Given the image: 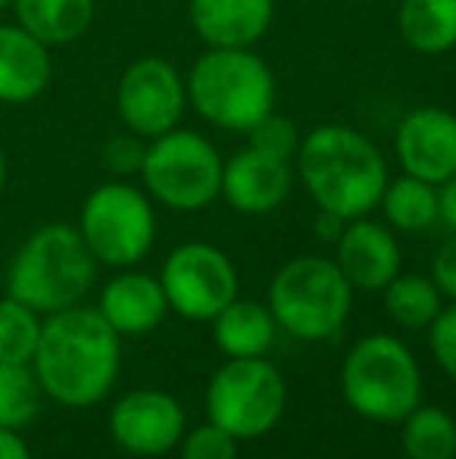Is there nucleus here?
Segmentation results:
<instances>
[{"instance_id": "obj_33", "label": "nucleus", "mask_w": 456, "mask_h": 459, "mask_svg": "<svg viewBox=\"0 0 456 459\" xmlns=\"http://www.w3.org/2000/svg\"><path fill=\"white\" fill-rule=\"evenodd\" d=\"M0 459H31L29 447L16 435V429H0Z\"/></svg>"}, {"instance_id": "obj_15", "label": "nucleus", "mask_w": 456, "mask_h": 459, "mask_svg": "<svg viewBox=\"0 0 456 459\" xmlns=\"http://www.w3.org/2000/svg\"><path fill=\"white\" fill-rule=\"evenodd\" d=\"M335 247V263L353 290H384L400 275V244L394 231L382 222H372L366 216L350 219Z\"/></svg>"}, {"instance_id": "obj_36", "label": "nucleus", "mask_w": 456, "mask_h": 459, "mask_svg": "<svg viewBox=\"0 0 456 459\" xmlns=\"http://www.w3.org/2000/svg\"><path fill=\"white\" fill-rule=\"evenodd\" d=\"M6 10H13V0H0V13H6Z\"/></svg>"}, {"instance_id": "obj_20", "label": "nucleus", "mask_w": 456, "mask_h": 459, "mask_svg": "<svg viewBox=\"0 0 456 459\" xmlns=\"http://www.w3.org/2000/svg\"><path fill=\"white\" fill-rule=\"evenodd\" d=\"M275 319L269 307L254 300H231L213 319V338L228 359H254L266 357L275 341Z\"/></svg>"}, {"instance_id": "obj_9", "label": "nucleus", "mask_w": 456, "mask_h": 459, "mask_svg": "<svg viewBox=\"0 0 456 459\" xmlns=\"http://www.w3.org/2000/svg\"><path fill=\"white\" fill-rule=\"evenodd\" d=\"M288 406V385L266 357L228 359L210 378L207 416L237 441H250L279 425Z\"/></svg>"}, {"instance_id": "obj_32", "label": "nucleus", "mask_w": 456, "mask_h": 459, "mask_svg": "<svg viewBox=\"0 0 456 459\" xmlns=\"http://www.w3.org/2000/svg\"><path fill=\"white\" fill-rule=\"evenodd\" d=\"M438 222L456 231V176L438 185Z\"/></svg>"}, {"instance_id": "obj_35", "label": "nucleus", "mask_w": 456, "mask_h": 459, "mask_svg": "<svg viewBox=\"0 0 456 459\" xmlns=\"http://www.w3.org/2000/svg\"><path fill=\"white\" fill-rule=\"evenodd\" d=\"M6 176H10V169H6V153H4V147H0V194H4V187H6Z\"/></svg>"}, {"instance_id": "obj_21", "label": "nucleus", "mask_w": 456, "mask_h": 459, "mask_svg": "<svg viewBox=\"0 0 456 459\" xmlns=\"http://www.w3.org/2000/svg\"><path fill=\"white\" fill-rule=\"evenodd\" d=\"M397 31L416 54H447L456 48V0H400Z\"/></svg>"}, {"instance_id": "obj_18", "label": "nucleus", "mask_w": 456, "mask_h": 459, "mask_svg": "<svg viewBox=\"0 0 456 459\" xmlns=\"http://www.w3.org/2000/svg\"><path fill=\"white\" fill-rule=\"evenodd\" d=\"M98 309L119 334H147L166 319L169 300L159 278L147 273H119L100 290Z\"/></svg>"}, {"instance_id": "obj_22", "label": "nucleus", "mask_w": 456, "mask_h": 459, "mask_svg": "<svg viewBox=\"0 0 456 459\" xmlns=\"http://www.w3.org/2000/svg\"><path fill=\"white\" fill-rule=\"evenodd\" d=\"M382 212L384 222L407 235L428 231L438 222V185L422 182L416 176H397L388 178V187L382 194Z\"/></svg>"}, {"instance_id": "obj_34", "label": "nucleus", "mask_w": 456, "mask_h": 459, "mask_svg": "<svg viewBox=\"0 0 456 459\" xmlns=\"http://www.w3.org/2000/svg\"><path fill=\"white\" fill-rule=\"evenodd\" d=\"M344 225H347V219L335 216V212H325V210H319V216H316V235L323 238V241L335 244L338 238H341Z\"/></svg>"}, {"instance_id": "obj_13", "label": "nucleus", "mask_w": 456, "mask_h": 459, "mask_svg": "<svg viewBox=\"0 0 456 459\" xmlns=\"http://www.w3.org/2000/svg\"><path fill=\"white\" fill-rule=\"evenodd\" d=\"M394 153L407 176L441 185L456 176V113L444 107H416L397 122Z\"/></svg>"}, {"instance_id": "obj_3", "label": "nucleus", "mask_w": 456, "mask_h": 459, "mask_svg": "<svg viewBox=\"0 0 456 459\" xmlns=\"http://www.w3.org/2000/svg\"><path fill=\"white\" fill-rule=\"evenodd\" d=\"M188 107L219 132L247 134L275 109V73L254 48H207L185 75Z\"/></svg>"}, {"instance_id": "obj_25", "label": "nucleus", "mask_w": 456, "mask_h": 459, "mask_svg": "<svg viewBox=\"0 0 456 459\" xmlns=\"http://www.w3.org/2000/svg\"><path fill=\"white\" fill-rule=\"evenodd\" d=\"M41 410V381L22 363H0V429H25Z\"/></svg>"}, {"instance_id": "obj_29", "label": "nucleus", "mask_w": 456, "mask_h": 459, "mask_svg": "<svg viewBox=\"0 0 456 459\" xmlns=\"http://www.w3.org/2000/svg\"><path fill=\"white\" fill-rule=\"evenodd\" d=\"M182 459H237V437L207 422L182 437Z\"/></svg>"}, {"instance_id": "obj_10", "label": "nucleus", "mask_w": 456, "mask_h": 459, "mask_svg": "<svg viewBox=\"0 0 456 459\" xmlns=\"http://www.w3.org/2000/svg\"><path fill=\"white\" fill-rule=\"evenodd\" d=\"M159 284L169 309L191 322H213L237 297L235 263L207 241L178 244L166 256Z\"/></svg>"}, {"instance_id": "obj_19", "label": "nucleus", "mask_w": 456, "mask_h": 459, "mask_svg": "<svg viewBox=\"0 0 456 459\" xmlns=\"http://www.w3.org/2000/svg\"><path fill=\"white\" fill-rule=\"evenodd\" d=\"M13 16L54 50L88 35L98 16V0H13Z\"/></svg>"}, {"instance_id": "obj_27", "label": "nucleus", "mask_w": 456, "mask_h": 459, "mask_svg": "<svg viewBox=\"0 0 456 459\" xmlns=\"http://www.w3.org/2000/svg\"><path fill=\"white\" fill-rule=\"evenodd\" d=\"M300 141H304V134H300L297 122L288 119V116H281V113H275V109L262 116V119L247 132V144L250 147L269 153V157L291 160V163H294V157H297V151H300Z\"/></svg>"}, {"instance_id": "obj_24", "label": "nucleus", "mask_w": 456, "mask_h": 459, "mask_svg": "<svg viewBox=\"0 0 456 459\" xmlns=\"http://www.w3.org/2000/svg\"><path fill=\"white\" fill-rule=\"evenodd\" d=\"M441 290L432 278L426 275H397L394 281L384 288V309L400 328L419 332L434 322L441 313Z\"/></svg>"}, {"instance_id": "obj_30", "label": "nucleus", "mask_w": 456, "mask_h": 459, "mask_svg": "<svg viewBox=\"0 0 456 459\" xmlns=\"http://www.w3.org/2000/svg\"><path fill=\"white\" fill-rule=\"evenodd\" d=\"M428 328H432V334H428L432 357L438 359V366L456 381V300H453V307L441 309Z\"/></svg>"}, {"instance_id": "obj_6", "label": "nucleus", "mask_w": 456, "mask_h": 459, "mask_svg": "<svg viewBox=\"0 0 456 459\" xmlns=\"http://www.w3.org/2000/svg\"><path fill=\"white\" fill-rule=\"evenodd\" d=\"M350 307L353 288L329 256H294L269 284V313L275 325L297 341H325L338 334Z\"/></svg>"}, {"instance_id": "obj_1", "label": "nucleus", "mask_w": 456, "mask_h": 459, "mask_svg": "<svg viewBox=\"0 0 456 459\" xmlns=\"http://www.w3.org/2000/svg\"><path fill=\"white\" fill-rule=\"evenodd\" d=\"M31 363L41 391L56 403L73 410L94 406L119 378V332L100 316V309L75 303L47 316Z\"/></svg>"}, {"instance_id": "obj_5", "label": "nucleus", "mask_w": 456, "mask_h": 459, "mask_svg": "<svg viewBox=\"0 0 456 459\" xmlns=\"http://www.w3.org/2000/svg\"><path fill=\"white\" fill-rule=\"evenodd\" d=\"M341 391L363 419L397 425L419 406L422 372L403 341L394 334H369L344 357Z\"/></svg>"}, {"instance_id": "obj_11", "label": "nucleus", "mask_w": 456, "mask_h": 459, "mask_svg": "<svg viewBox=\"0 0 456 459\" xmlns=\"http://www.w3.org/2000/svg\"><path fill=\"white\" fill-rule=\"evenodd\" d=\"M188 109L185 75L169 60L147 54L132 60L116 85V113L138 138L153 141L182 126Z\"/></svg>"}, {"instance_id": "obj_23", "label": "nucleus", "mask_w": 456, "mask_h": 459, "mask_svg": "<svg viewBox=\"0 0 456 459\" xmlns=\"http://www.w3.org/2000/svg\"><path fill=\"white\" fill-rule=\"evenodd\" d=\"M400 425L407 459H456V422L447 410L419 403Z\"/></svg>"}, {"instance_id": "obj_7", "label": "nucleus", "mask_w": 456, "mask_h": 459, "mask_svg": "<svg viewBox=\"0 0 456 459\" xmlns=\"http://www.w3.org/2000/svg\"><path fill=\"white\" fill-rule=\"evenodd\" d=\"M141 182L151 200L176 212L207 210L219 200L222 157L207 134L194 128H172L147 141Z\"/></svg>"}, {"instance_id": "obj_2", "label": "nucleus", "mask_w": 456, "mask_h": 459, "mask_svg": "<svg viewBox=\"0 0 456 459\" xmlns=\"http://www.w3.org/2000/svg\"><path fill=\"white\" fill-rule=\"evenodd\" d=\"M294 172L319 210L347 222L378 210L391 178L382 147L344 122L310 128L294 157Z\"/></svg>"}, {"instance_id": "obj_8", "label": "nucleus", "mask_w": 456, "mask_h": 459, "mask_svg": "<svg viewBox=\"0 0 456 459\" xmlns=\"http://www.w3.org/2000/svg\"><path fill=\"white\" fill-rule=\"evenodd\" d=\"M79 231L94 260L113 269L138 266L157 241V212L147 191L110 178L82 204Z\"/></svg>"}, {"instance_id": "obj_31", "label": "nucleus", "mask_w": 456, "mask_h": 459, "mask_svg": "<svg viewBox=\"0 0 456 459\" xmlns=\"http://www.w3.org/2000/svg\"><path fill=\"white\" fill-rule=\"evenodd\" d=\"M432 281L438 284L441 294L456 300V231H451V238H447L438 247V254H434Z\"/></svg>"}, {"instance_id": "obj_26", "label": "nucleus", "mask_w": 456, "mask_h": 459, "mask_svg": "<svg viewBox=\"0 0 456 459\" xmlns=\"http://www.w3.org/2000/svg\"><path fill=\"white\" fill-rule=\"evenodd\" d=\"M38 338H41V322L35 309L13 297L0 300V363L29 366L35 359Z\"/></svg>"}, {"instance_id": "obj_28", "label": "nucleus", "mask_w": 456, "mask_h": 459, "mask_svg": "<svg viewBox=\"0 0 456 459\" xmlns=\"http://www.w3.org/2000/svg\"><path fill=\"white\" fill-rule=\"evenodd\" d=\"M144 153H147V141L125 128V132H119L104 141V147H100V166L116 178L141 176Z\"/></svg>"}, {"instance_id": "obj_16", "label": "nucleus", "mask_w": 456, "mask_h": 459, "mask_svg": "<svg viewBox=\"0 0 456 459\" xmlns=\"http://www.w3.org/2000/svg\"><path fill=\"white\" fill-rule=\"evenodd\" d=\"M54 79V54L19 22H0V103L25 107Z\"/></svg>"}, {"instance_id": "obj_14", "label": "nucleus", "mask_w": 456, "mask_h": 459, "mask_svg": "<svg viewBox=\"0 0 456 459\" xmlns=\"http://www.w3.org/2000/svg\"><path fill=\"white\" fill-rule=\"evenodd\" d=\"M294 182H297V172H294L291 160L269 157V153L244 144L228 160H222L219 197L235 212L266 216L291 197Z\"/></svg>"}, {"instance_id": "obj_12", "label": "nucleus", "mask_w": 456, "mask_h": 459, "mask_svg": "<svg viewBox=\"0 0 456 459\" xmlns=\"http://www.w3.org/2000/svg\"><path fill=\"white\" fill-rule=\"evenodd\" d=\"M110 435L122 450L134 456L169 454L185 437V412L172 394L141 387L113 406Z\"/></svg>"}, {"instance_id": "obj_4", "label": "nucleus", "mask_w": 456, "mask_h": 459, "mask_svg": "<svg viewBox=\"0 0 456 459\" xmlns=\"http://www.w3.org/2000/svg\"><path fill=\"white\" fill-rule=\"evenodd\" d=\"M94 278L98 260L82 231L66 222H50L31 231L16 250L6 273V290L13 300L50 316L85 300Z\"/></svg>"}, {"instance_id": "obj_17", "label": "nucleus", "mask_w": 456, "mask_h": 459, "mask_svg": "<svg viewBox=\"0 0 456 459\" xmlns=\"http://www.w3.org/2000/svg\"><path fill=\"white\" fill-rule=\"evenodd\" d=\"M188 19L207 48H254L275 19V0H191Z\"/></svg>"}]
</instances>
